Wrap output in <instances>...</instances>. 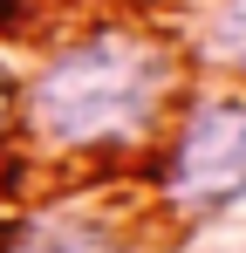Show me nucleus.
<instances>
[{
  "label": "nucleus",
  "mask_w": 246,
  "mask_h": 253,
  "mask_svg": "<svg viewBox=\"0 0 246 253\" xmlns=\"http://www.w3.org/2000/svg\"><path fill=\"white\" fill-rule=\"evenodd\" d=\"M158 199L171 219H219L246 206V89H199L171 110Z\"/></svg>",
  "instance_id": "2"
},
{
  "label": "nucleus",
  "mask_w": 246,
  "mask_h": 253,
  "mask_svg": "<svg viewBox=\"0 0 246 253\" xmlns=\"http://www.w3.org/2000/svg\"><path fill=\"white\" fill-rule=\"evenodd\" d=\"M0 253H130V233L96 206H35L0 233Z\"/></svg>",
  "instance_id": "3"
},
{
  "label": "nucleus",
  "mask_w": 246,
  "mask_h": 253,
  "mask_svg": "<svg viewBox=\"0 0 246 253\" xmlns=\"http://www.w3.org/2000/svg\"><path fill=\"white\" fill-rule=\"evenodd\" d=\"M14 124H21V76L0 62V137H7Z\"/></svg>",
  "instance_id": "5"
},
{
  "label": "nucleus",
  "mask_w": 246,
  "mask_h": 253,
  "mask_svg": "<svg viewBox=\"0 0 246 253\" xmlns=\"http://www.w3.org/2000/svg\"><path fill=\"white\" fill-rule=\"evenodd\" d=\"M192 48H199L205 69H219L233 89H246V0H205Z\"/></svg>",
  "instance_id": "4"
},
{
  "label": "nucleus",
  "mask_w": 246,
  "mask_h": 253,
  "mask_svg": "<svg viewBox=\"0 0 246 253\" xmlns=\"http://www.w3.org/2000/svg\"><path fill=\"white\" fill-rule=\"evenodd\" d=\"M178 110V55L137 21H96L55 42L21 83V124L41 158L144 151Z\"/></svg>",
  "instance_id": "1"
},
{
  "label": "nucleus",
  "mask_w": 246,
  "mask_h": 253,
  "mask_svg": "<svg viewBox=\"0 0 246 253\" xmlns=\"http://www.w3.org/2000/svg\"><path fill=\"white\" fill-rule=\"evenodd\" d=\"M28 21V0H0V28H21Z\"/></svg>",
  "instance_id": "6"
}]
</instances>
